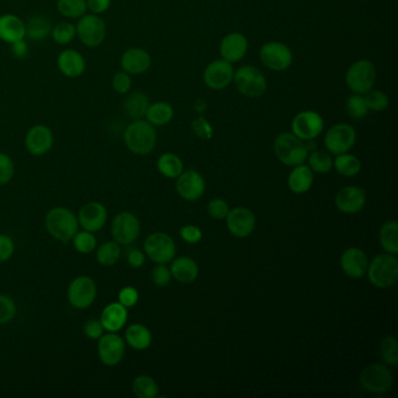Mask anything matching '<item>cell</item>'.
Listing matches in <instances>:
<instances>
[{
	"label": "cell",
	"instance_id": "10",
	"mask_svg": "<svg viewBox=\"0 0 398 398\" xmlns=\"http://www.w3.org/2000/svg\"><path fill=\"white\" fill-rule=\"evenodd\" d=\"M139 234L140 222L135 214L122 212L115 216L111 224V235L118 244H132L138 238Z\"/></svg>",
	"mask_w": 398,
	"mask_h": 398
},
{
	"label": "cell",
	"instance_id": "43",
	"mask_svg": "<svg viewBox=\"0 0 398 398\" xmlns=\"http://www.w3.org/2000/svg\"><path fill=\"white\" fill-rule=\"evenodd\" d=\"M346 110H347L348 116L354 118V119H362V118H365L369 111L365 97L358 95V94L351 95V97L347 99Z\"/></svg>",
	"mask_w": 398,
	"mask_h": 398
},
{
	"label": "cell",
	"instance_id": "17",
	"mask_svg": "<svg viewBox=\"0 0 398 398\" xmlns=\"http://www.w3.org/2000/svg\"><path fill=\"white\" fill-rule=\"evenodd\" d=\"M53 144H54V135L51 128L46 125H34L26 135V149L33 156H44L48 154Z\"/></svg>",
	"mask_w": 398,
	"mask_h": 398
},
{
	"label": "cell",
	"instance_id": "29",
	"mask_svg": "<svg viewBox=\"0 0 398 398\" xmlns=\"http://www.w3.org/2000/svg\"><path fill=\"white\" fill-rule=\"evenodd\" d=\"M150 106V99L147 97V94L142 92H132L131 95L128 96V99H125L124 113L128 118H131L133 121L137 119H142L145 117L147 109Z\"/></svg>",
	"mask_w": 398,
	"mask_h": 398
},
{
	"label": "cell",
	"instance_id": "16",
	"mask_svg": "<svg viewBox=\"0 0 398 398\" xmlns=\"http://www.w3.org/2000/svg\"><path fill=\"white\" fill-rule=\"evenodd\" d=\"M234 68L226 60H216L206 67L204 81L213 90H222L234 80Z\"/></svg>",
	"mask_w": 398,
	"mask_h": 398
},
{
	"label": "cell",
	"instance_id": "26",
	"mask_svg": "<svg viewBox=\"0 0 398 398\" xmlns=\"http://www.w3.org/2000/svg\"><path fill=\"white\" fill-rule=\"evenodd\" d=\"M26 37L25 24L22 19L15 15H4L0 17V39L15 44L17 41L24 40Z\"/></svg>",
	"mask_w": 398,
	"mask_h": 398
},
{
	"label": "cell",
	"instance_id": "47",
	"mask_svg": "<svg viewBox=\"0 0 398 398\" xmlns=\"http://www.w3.org/2000/svg\"><path fill=\"white\" fill-rule=\"evenodd\" d=\"M17 313V306L13 299L5 295H0V325L11 322Z\"/></svg>",
	"mask_w": 398,
	"mask_h": 398
},
{
	"label": "cell",
	"instance_id": "9",
	"mask_svg": "<svg viewBox=\"0 0 398 398\" xmlns=\"http://www.w3.org/2000/svg\"><path fill=\"white\" fill-rule=\"evenodd\" d=\"M394 379L390 370L383 365H369L360 374V383L365 390L375 394H383L390 390Z\"/></svg>",
	"mask_w": 398,
	"mask_h": 398
},
{
	"label": "cell",
	"instance_id": "14",
	"mask_svg": "<svg viewBox=\"0 0 398 398\" xmlns=\"http://www.w3.org/2000/svg\"><path fill=\"white\" fill-rule=\"evenodd\" d=\"M324 118L315 111H303L293 118L291 128L293 135L301 139L304 142L312 140L322 135L324 130Z\"/></svg>",
	"mask_w": 398,
	"mask_h": 398
},
{
	"label": "cell",
	"instance_id": "30",
	"mask_svg": "<svg viewBox=\"0 0 398 398\" xmlns=\"http://www.w3.org/2000/svg\"><path fill=\"white\" fill-rule=\"evenodd\" d=\"M171 274L180 283H192L197 279L199 267L190 257H180L171 265Z\"/></svg>",
	"mask_w": 398,
	"mask_h": 398
},
{
	"label": "cell",
	"instance_id": "20",
	"mask_svg": "<svg viewBox=\"0 0 398 398\" xmlns=\"http://www.w3.org/2000/svg\"><path fill=\"white\" fill-rule=\"evenodd\" d=\"M206 183L200 173L190 169L178 176L176 190L180 197L188 201H195L205 193Z\"/></svg>",
	"mask_w": 398,
	"mask_h": 398
},
{
	"label": "cell",
	"instance_id": "39",
	"mask_svg": "<svg viewBox=\"0 0 398 398\" xmlns=\"http://www.w3.org/2000/svg\"><path fill=\"white\" fill-rule=\"evenodd\" d=\"M56 6L63 17L70 19H80L88 10L87 0H59Z\"/></svg>",
	"mask_w": 398,
	"mask_h": 398
},
{
	"label": "cell",
	"instance_id": "18",
	"mask_svg": "<svg viewBox=\"0 0 398 398\" xmlns=\"http://www.w3.org/2000/svg\"><path fill=\"white\" fill-rule=\"evenodd\" d=\"M226 219L228 231L238 238H247L255 231V215L250 209L236 207L229 210Z\"/></svg>",
	"mask_w": 398,
	"mask_h": 398
},
{
	"label": "cell",
	"instance_id": "5",
	"mask_svg": "<svg viewBox=\"0 0 398 398\" xmlns=\"http://www.w3.org/2000/svg\"><path fill=\"white\" fill-rule=\"evenodd\" d=\"M235 87L249 99H258L267 92V81L264 74L254 66H243L234 74Z\"/></svg>",
	"mask_w": 398,
	"mask_h": 398
},
{
	"label": "cell",
	"instance_id": "32",
	"mask_svg": "<svg viewBox=\"0 0 398 398\" xmlns=\"http://www.w3.org/2000/svg\"><path fill=\"white\" fill-rule=\"evenodd\" d=\"M174 116V110L172 106L167 102H156L152 103L147 109V122L156 126L167 124L172 121Z\"/></svg>",
	"mask_w": 398,
	"mask_h": 398
},
{
	"label": "cell",
	"instance_id": "50",
	"mask_svg": "<svg viewBox=\"0 0 398 398\" xmlns=\"http://www.w3.org/2000/svg\"><path fill=\"white\" fill-rule=\"evenodd\" d=\"M229 206L222 199H214L209 202L208 213L209 215L214 219H226L228 213H229Z\"/></svg>",
	"mask_w": 398,
	"mask_h": 398
},
{
	"label": "cell",
	"instance_id": "6",
	"mask_svg": "<svg viewBox=\"0 0 398 398\" xmlns=\"http://www.w3.org/2000/svg\"><path fill=\"white\" fill-rule=\"evenodd\" d=\"M376 81V68L369 60H358L353 63L347 74L346 83L351 92L358 95H365L370 92Z\"/></svg>",
	"mask_w": 398,
	"mask_h": 398
},
{
	"label": "cell",
	"instance_id": "8",
	"mask_svg": "<svg viewBox=\"0 0 398 398\" xmlns=\"http://www.w3.org/2000/svg\"><path fill=\"white\" fill-rule=\"evenodd\" d=\"M76 34L82 44L95 48L102 44L106 35V25L97 15H84L76 25Z\"/></svg>",
	"mask_w": 398,
	"mask_h": 398
},
{
	"label": "cell",
	"instance_id": "33",
	"mask_svg": "<svg viewBox=\"0 0 398 398\" xmlns=\"http://www.w3.org/2000/svg\"><path fill=\"white\" fill-rule=\"evenodd\" d=\"M26 35L34 41L44 40L51 31L49 19L44 15H34L25 24Z\"/></svg>",
	"mask_w": 398,
	"mask_h": 398
},
{
	"label": "cell",
	"instance_id": "21",
	"mask_svg": "<svg viewBox=\"0 0 398 398\" xmlns=\"http://www.w3.org/2000/svg\"><path fill=\"white\" fill-rule=\"evenodd\" d=\"M248 39L241 33H231L223 38L219 44V54L229 63H238L248 51Z\"/></svg>",
	"mask_w": 398,
	"mask_h": 398
},
{
	"label": "cell",
	"instance_id": "58",
	"mask_svg": "<svg viewBox=\"0 0 398 398\" xmlns=\"http://www.w3.org/2000/svg\"><path fill=\"white\" fill-rule=\"evenodd\" d=\"M13 48H12V53L19 58V59H22L25 58L27 53H28V49H27V44H26L25 41L20 40L17 41L15 44H12Z\"/></svg>",
	"mask_w": 398,
	"mask_h": 398
},
{
	"label": "cell",
	"instance_id": "27",
	"mask_svg": "<svg viewBox=\"0 0 398 398\" xmlns=\"http://www.w3.org/2000/svg\"><path fill=\"white\" fill-rule=\"evenodd\" d=\"M58 67L65 76L76 78L85 72V60L78 51L67 49L59 55Z\"/></svg>",
	"mask_w": 398,
	"mask_h": 398
},
{
	"label": "cell",
	"instance_id": "36",
	"mask_svg": "<svg viewBox=\"0 0 398 398\" xmlns=\"http://www.w3.org/2000/svg\"><path fill=\"white\" fill-rule=\"evenodd\" d=\"M121 247L117 242H106L96 252V258L103 267H111L121 258Z\"/></svg>",
	"mask_w": 398,
	"mask_h": 398
},
{
	"label": "cell",
	"instance_id": "24",
	"mask_svg": "<svg viewBox=\"0 0 398 398\" xmlns=\"http://www.w3.org/2000/svg\"><path fill=\"white\" fill-rule=\"evenodd\" d=\"M151 63V55L142 48H128L122 55V69L131 75L145 73L150 69Z\"/></svg>",
	"mask_w": 398,
	"mask_h": 398
},
{
	"label": "cell",
	"instance_id": "56",
	"mask_svg": "<svg viewBox=\"0 0 398 398\" xmlns=\"http://www.w3.org/2000/svg\"><path fill=\"white\" fill-rule=\"evenodd\" d=\"M111 6V0H87V8L94 15H101L109 10Z\"/></svg>",
	"mask_w": 398,
	"mask_h": 398
},
{
	"label": "cell",
	"instance_id": "55",
	"mask_svg": "<svg viewBox=\"0 0 398 398\" xmlns=\"http://www.w3.org/2000/svg\"><path fill=\"white\" fill-rule=\"evenodd\" d=\"M180 236L187 243L195 244L201 240L202 231H200V228L195 226H185L180 229Z\"/></svg>",
	"mask_w": 398,
	"mask_h": 398
},
{
	"label": "cell",
	"instance_id": "53",
	"mask_svg": "<svg viewBox=\"0 0 398 398\" xmlns=\"http://www.w3.org/2000/svg\"><path fill=\"white\" fill-rule=\"evenodd\" d=\"M138 291L131 286H126L118 293V301L126 308L135 306V304L138 303Z\"/></svg>",
	"mask_w": 398,
	"mask_h": 398
},
{
	"label": "cell",
	"instance_id": "25",
	"mask_svg": "<svg viewBox=\"0 0 398 398\" xmlns=\"http://www.w3.org/2000/svg\"><path fill=\"white\" fill-rule=\"evenodd\" d=\"M101 322L108 332L116 333L121 331L128 322V308L119 301L111 303L104 307L101 315Z\"/></svg>",
	"mask_w": 398,
	"mask_h": 398
},
{
	"label": "cell",
	"instance_id": "22",
	"mask_svg": "<svg viewBox=\"0 0 398 398\" xmlns=\"http://www.w3.org/2000/svg\"><path fill=\"white\" fill-rule=\"evenodd\" d=\"M365 190L360 187H345L336 194V207L345 214H356L365 207Z\"/></svg>",
	"mask_w": 398,
	"mask_h": 398
},
{
	"label": "cell",
	"instance_id": "45",
	"mask_svg": "<svg viewBox=\"0 0 398 398\" xmlns=\"http://www.w3.org/2000/svg\"><path fill=\"white\" fill-rule=\"evenodd\" d=\"M365 103L368 109L373 110V111H383L389 106V99L384 92H379V90H370V92L365 94Z\"/></svg>",
	"mask_w": 398,
	"mask_h": 398
},
{
	"label": "cell",
	"instance_id": "12",
	"mask_svg": "<svg viewBox=\"0 0 398 398\" xmlns=\"http://www.w3.org/2000/svg\"><path fill=\"white\" fill-rule=\"evenodd\" d=\"M356 142V132L355 128L349 124L333 125L329 131L326 132L325 147L331 154H347Z\"/></svg>",
	"mask_w": 398,
	"mask_h": 398
},
{
	"label": "cell",
	"instance_id": "15",
	"mask_svg": "<svg viewBox=\"0 0 398 398\" xmlns=\"http://www.w3.org/2000/svg\"><path fill=\"white\" fill-rule=\"evenodd\" d=\"M99 360L106 365L113 367L123 360L125 354V342L121 335L116 333L109 332L99 338Z\"/></svg>",
	"mask_w": 398,
	"mask_h": 398
},
{
	"label": "cell",
	"instance_id": "37",
	"mask_svg": "<svg viewBox=\"0 0 398 398\" xmlns=\"http://www.w3.org/2000/svg\"><path fill=\"white\" fill-rule=\"evenodd\" d=\"M333 165L336 171L345 176H355L361 171V161L353 154H339Z\"/></svg>",
	"mask_w": 398,
	"mask_h": 398
},
{
	"label": "cell",
	"instance_id": "41",
	"mask_svg": "<svg viewBox=\"0 0 398 398\" xmlns=\"http://www.w3.org/2000/svg\"><path fill=\"white\" fill-rule=\"evenodd\" d=\"M51 37L56 44H69L76 37V27L70 22H60L51 28Z\"/></svg>",
	"mask_w": 398,
	"mask_h": 398
},
{
	"label": "cell",
	"instance_id": "54",
	"mask_svg": "<svg viewBox=\"0 0 398 398\" xmlns=\"http://www.w3.org/2000/svg\"><path fill=\"white\" fill-rule=\"evenodd\" d=\"M15 252V242L8 235H0V264L8 262Z\"/></svg>",
	"mask_w": 398,
	"mask_h": 398
},
{
	"label": "cell",
	"instance_id": "4",
	"mask_svg": "<svg viewBox=\"0 0 398 398\" xmlns=\"http://www.w3.org/2000/svg\"><path fill=\"white\" fill-rule=\"evenodd\" d=\"M369 281L376 288L387 289L394 285L398 277V260L396 256L382 254L372 260L368 265Z\"/></svg>",
	"mask_w": 398,
	"mask_h": 398
},
{
	"label": "cell",
	"instance_id": "49",
	"mask_svg": "<svg viewBox=\"0 0 398 398\" xmlns=\"http://www.w3.org/2000/svg\"><path fill=\"white\" fill-rule=\"evenodd\" d=\"M113 87L115 92L121 94V95L128 94L132 87L130 74L125 73V72H119V73L116 74L113 78Z\"/></svg>",
	"mask_w": 398,
	"mask_h": 398
},
{
	"label": "cell",
	"instance_id": "48",
	"mask_svg": "<svg viewBox=\"0 0 398 398\" xmlns=\"http://www.w3.org/2000/svg\"><path fill=\"white\" fill-rule=\"evenodd\" d=\"M192 131L194 135L202 140H210L213 138V126L202 115H200L195 121L192 122Z\"/></svg>",
	"mask_w": 398,
	"mask_h": 398
},
{
	"label": "cell",
	"instance_id": "19",
	"mask_svg": "<svg viewBox=\"0 0 398 398\" xmlns=\"http://www.w3.org/2000/svg\"><path fill=\"white\" fill-rule=\"evenodd\" d=\"M108 219V212L102 204L92 201L85 204L78 212V223L83 228L84 231L90 233H97L102 231L103 226L106 224Z\"/></svg>",
	"mask_w": 398,
	"mask_h": 398
},
{
	"label": "cell",
	"instance_id": "31",
	"mask_svg": "<svg viewBox=\"0 0 398 398\" xmlns=\"http://www.w3.org/2000/svg\"><path fill=\"white\" fill-rule=\"evenodd\" d=\"M125 340L128 346L137 351H144L150 347L152 342V334L150 329L142 324H132L125 332Z\"/></svg>",
	"mask_w": 398,
	"mask_h": 398
},
{
	"label": "cell",
	"instance_id": "42",
	"mask_svg": "<svg viewBox=\"0 0 398 398\" xmlns=\"http://www.w3.org/2000/svg\"><path fill=\"white\" fill-rule=\"evenodd\" d=\"M73 244L81 254H90L97 247V241L94 233L90 231H77L73 238Z\"/></svg>",
	"mask_w": 398,
	"mask_h": 398
},
{
	"label": "cell",
	"instance_id": "51",
	"mask_svg": "<svg viewBox=\"0 0 398 398\" xmlns=\"http://www.w3.org/2000/svg\"><path fill=\"white\" fill-rule=\"evenodd\" d=\"M151 278H152V281L156 285L163 288V286H166L169 283L171 278H172V274H171V270L168 267H165L164 264H159L152 270Z\"/></svg>",
	"mask_w": 398,
	"mask_h": 398
},
{
	"label": "cell",
	"instance_id": "40",
	"mask_svg": "<svg viewBox=\"0 0 398 398\" xmlns=\"http://www.w3.org/2000/svg\"><path fill=\"white\" fill-rule=\"evenodd\" d=\"M310 168L317 173H329L333 167V159L327 152L324 151H312L308 157Z\"/></svg>",
	"mask_w": 398,
	"mask_h": 398
},
{
	"label": "cell",
	"instance_id": "1",
	"mask_svg": "<svg viewBox=\"0 0 398 398\" xmlns=\"http://www.w3.org/2000/svg\"><path fill=\"white\" fill-rule=\"evenodd\" d=\"M125 145L132 154L145 156L154 151L157 144V132L154 125L144 119H137L124 132Z\"/></svg>",
	"mask_w": 398,
	"mask_h": 398
},
{
	"label": "cell",
	"instance_id": "35",
	"mask_svg": "<svg viewBox=\"0 0 398 398\" xmlns=\"http://www.w3.org/2000/svg\"><path fill=\"white\" fill-rule=\"evenodd\" d=\"M380 243L388 254L397 255L398 223L396 221H390L382 226L380 231Z\"/></svg>",
	"mask_w": 398,
	"mask_h": 398
},
{
	"label": "cell",
	"instance_id": "34",
	"mask_svg": "<svg viewBox=\"0 0 398 398\" xmlns=\"http://www.w3.org/2000/svg\"><path fill=\"white\" fill-rule=\"evenodd\" d=\"M158 169L163 176L174 179L183 172V164L176 154H164L158 159Z\"/></svg>",
	"mask_w": 398,
	"mask_h": 398
},
{
	"label": "cell",
	"instance_id": "13",
	"mask_svg": "<svg viewBox=\"0 0 398 398\" xmlns=\"http://www.w3.org/2000/svg\"><path fill=\"white\" fill-rule=\"evenodd\" d=\"M144 249L149 258L158 264H166L176 256V244L171 236L164 233H154L147 238Z\"/></svg>",
	"mask_w": 398,
	"mask_h": 398
},
{
	"label": "cell",
	"instance_id": "46",
	"mask_svg": "<svg viewBox=\"0 0 398 398\" xmlns=\"http://www.w3.org/2000/svg\"><path fill=\"white\" fill-rule=\"evenodd\" d=\"M15 176V164L8 154L0 152V186L8 185Z\"/></svg>",
	"mask_w": 398,
	"mask_h": 398
},
{
	"label": "cell",
	"instance_id": "52",
	"mask_svg": "<svg viewBox=\"0 0 398 398\" xmlns=\"http://www.w3.org/2000/svg\"><path fill=\"white\" fill-rule=\"evenodd\" d=\"M104 327L99 319H89L88 322L84 324L83 332L89 339H99L104 334Z\"/></svg>",
	"mask_w": 398,
	"mask_h": 398
},
{
	"label": "cell",
	"instance_id": "59",
	"mask_svg": "<svg viewBox=\"0 0 398 398\" xmlns=\"http://www.w3.org/2000/svg\"><path fill=\"white\" fill-rule=\"evenodd\" d=\"M193 108L197 113H205L206 110H207V102H206L205 99H197L195 102H194Z\"/></svg>",
	"mask_w": 398,
	"mask_h": 398
},
{
	"label": "cell",
	"instance_id": "11",
	"mask_svg": "<svg viewBox=\"0 0 398 398\" xmlns=\"http://www.w3.org/2000/svg\"><path fill=\"white\" fill-rule=\"evenodd\" d=\"M260 61L264 66L274 72H283L292 65L293 54L286 44L281 42H267L260 51Z\"/></svg>",
	"mask_w": 398,
	"mask_h": 398
},
{
	"label": "cell",
	"instance_id": "38",
	"mask_svg": "<svg viewBox=\"0 0 398 398\" xmlns=\"http://www.w3.org/2000/svg\"><path fill=\"white\" fill-rule=\"evenodd\" d=\"M132 391L139 398H154L158 396L159 388L152 377L140 375L132 382Z\"/></svg>",
	"mask_w": 398,
	"mask_h": 398
},
{
	"label": "cell",
	"instance_id": "57",
	"mask_svg": "<svg viewBox=\"0 0 398 398\" xmlns=\"http://www.w3.org/2000/svg\"><path fill=\"white\" fill-rule=\"evenodd\" d=\"M128 263L130 264V267L138 269V267H142L145 263V256L140 250L133 249L131 251H128Z\"/></svg>",
	"mask_w": 398,
	"mask_h": 398
},
{
	"label": "cell",
	"instance_id": "28",
	"mask_svg": "<svg viewBox=\"0 0 398 398\" xmlns=\"http://www.w3.org/2000/svg\"><path fill=\"white\" fill-rule=\"evenodd\" d=\"M313 179V171L308 166L303 164L295 166L289 176L290 190L296 194L306 193L312 187Z\"/></svg>",
	"mask_w": 398,
	"mask_h": 398
},
{
	"label": "cell",
	"instance_id": "23",
	"mask_svg": "<svg viewBox=\"0 0 398 398\" xmlns=\"http://www.w3.org/2000/svg\"><path fill=\"white\" fill-rule=\"evenodd\" d=\"M368 257L361 249L351 248L341 256V267L345 274L354 279L362 278L368 270Z\"/></svg>",
	"mask_w": 398,
	"mask_h": 398
},
{
	"label": "cell",
	"instance_id": "44",
	"mask_svg": "<svg viewBox=\"0 0 398 398\" xmlns=\"http://www.w3.org/2000/svg\"><path fill=\"white\" fill-rule=\"evenodd\" d=\"M381 355L388 365H396L398 363L397 340L394 336H388L381 342Z\"/></svg>",
	"mask_w": 398,
	"mask_h": 398
},
{
	"label": "cell",
	"instance_id": "7",
	"mask_svg": "<svg viewBox=\"0 0 398 398\" xmlns=\"http://www.w3.org/2000/svg\"><path fill=\"white\" fill-rule=\"evenodd\" d=\"M96 296H97V286L94 279L88 276H80L73 279L67 291L70 305L80 310L92 306L95 301Z\"/></svg>",
	"mask_w": 398,
	"mask_h": 398
},
{
	"label": "cell",
	"instance_id": "2",
	"mask_svg": "<svg viewBox=\"0 0 398 398\" xmlns=\"http://www.w3.org/2000/svg\"><path fill=\"white\" fill-rule=\"evenodd\" d=\"M46 231L61 242H69L78 231V219L70 209L55 207L44 217Z\"/></svg>",
	"mask_w": 398,
	"mask_h": 398
},
{
	"label": "cell",
	"instance_id": "3",
	"mask_svg": "<svg viewBox=\"0 0 398 398\" xmlns=\"http://www.w3.org/2000/svg\"><path fill=\"white\" fill-rule=\"evenodd\" d=\"M274 149L278 159L291 167L304 164L308 156L304 140L289 132H283L276 137Z\"/></svg>",
	"mask_w": 398,
	"mask_h": 398
}]
</instances>
